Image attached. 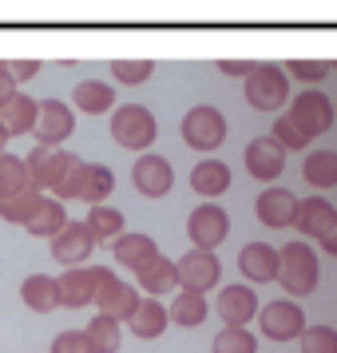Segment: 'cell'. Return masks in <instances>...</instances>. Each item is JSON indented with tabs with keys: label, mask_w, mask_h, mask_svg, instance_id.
<instances>
[{
	"label": "cell",
	"mask_w": 337,
	"mask_h": 353,
	"mask_svg": "<svg viewBox=\"0 0 337 353\" xmlns=\"http://www.w3.org/2000/svg\"><path fill=\"white\" fill-rule=\"evenodd\" d=\"M155 135H159V123H155V115L147 112L143 103H123V108H115V119H112V139L123 151H151L155 143Z\"/></svg>",
	"instance_id": "cell-1"
},
{
	"label": "cell",
	"mask_w": 337,
	"mask_h": 353,
	"mask_svg": "<svg viewBox=\"0 0 337 353\" xmlns=\"http://www.w3.org/2000/svg\"><path fill=\"white\" fill-rule=\"evenodd\" d=\"M28 175H32L36 191H60L68 179H72V171L80 167V155L76 151H60V147H36V151H28Z\"/></svg>",
	"instance_id": "cell-2"
},
{
	"label": "cell",
	"mask_w": 337,
	"mask_h": 353,
	"mask_svg": "<svg viewBox=\"0 0 337 353\" xmlns=\"http://www.w3.org/2000/svg\"><path fill=\"white\" fill-rule=\"evenodd\" d=\"M112 191H115L112 167H103V163H80V167L72 171V179L56 191V199H60V203H64V199H83L88 207H108V194Z\"/></svg>",
	"instance_id": "cell-3"
},
{
	"label": "cell",
	"mask_w": 337,
	"mask_h": 353,
	"mask_svg": "<svg viewBox=\"0 0 337 353\" xmlns=\"http://www.w3.org/2000/svg\"><path fill=\"white\" fill-rule=\"evenodd\" d=\"M278 282H282L289 298L314 294L318 290V254H314V246H305V242L282 246V278Z\"/></svg>",
	"instance_id": "cell-4"
},
{
	"label": "cell",
	"mask_w": 337,
	"mask_h": 353,
	"mask_svg": "<svg viewBox=\"0 0 337 353\" xmlns=\"http://www.w3.org/2000/svg\"><path fill=\"white\" fill-rule=\"evenodd\" d=\"M223 139H226V119L218 108L198 103V108H191L183 115V143L191 151H218Z\"/></svg>",
	"instance_id": "cell-5"
},
{
	"label": "cell",
	"mask_w": 337,
	"mask_h": 353,
	"mask_svg": "<svg viewBox=\"0 0 337 353\" xmlns=\"http://www.w3.org/2000/svg\"><path fill=\"white\" fill-rule=\"evenodd\" d=\"M246 103L258 112H278L289 103V80L278 64H258L254 76L246 80Z\"/></svg>",
	"instance_id": "cell-6"
},
{
	"label": "cell",
	"mask_w": 337,
	"mask_h": 353,
	"mask_svg": "<svg viewBox=\"0 0 337 353\" xmlns=\"http://www.w3.org/2000/svg\"><path fill=\"white\" fill-rule=\"evenodd\" d=\"M258 325H262V334L270 337V341H294V337L302 341V334L309 330L305 325V310L298 302H289V298H278V302L262 305Z\"/></svg>",
	"instance_id": "cell-7"
},
{
	"label": "cell",
	"mask_w": 337,
	"mask_h": 353,
	"mask_svg": "<svg viewBox=\"0 0 337 353\" xmlns=\"http://www.w3.org/2000/svg\"><path fill=\"white\" fill-rule=\"evenodd\" d=\"M289 119H294V123H298L309 139H318V135H325V131L334 128L337 108L321 96L318 88H305V92H298V96H294V103H289Z\"/></svg>",
	"instance_id": "cell-8"
},
{
	"label": "cell",
	"mask_w": 337,
	"mask_h": 353,
	"mask_svg": "<svg viewBox=\"0 0 337 353\" xmlns=\"http://www.w3.org/2000/svg\"><path fill=\"white\" fill-rule=\"evenodd\" d=\"M178 270V290H191V294H207V290L218 286L223 278V262L214 250H187V254L175 262Z\"/></svg>",
	"instance_id": "cell-9"
},
{
	"label": "cell",
	"mask_w": 337,
	"mask_h": 353,
	"mask_svg": "<svg viewBox=\"0 0 337 353\" xmlns=\"http://www.w3.org/2000/svg\"><path fill=\"white\" fill-rule=\"evenodd\" d=\"M187 234H191L194 250H214V246H223L226 234H230V214H226L223 207H214V203H203V207L191 210Z\"/></svg>",
	"instance_id": "cell-10"
},
{
	"label": "cell",
	"mask_w": 337,
	"mask_h": 353,
	"mask_svg": "<svg viewBox=\"0 0 337 353\" xmlns=\"http://www.w3.org/2000/svg\"><path fill=\"white\" fill-rule=\"evenodd\" d=\"M139 305H143L139 290L127 286L123 278H115V274L108 270V278H103V286H99V294H96L99 314H103V318H115V321H131L139 314Z\"/></svg>",
	"instance_id": "cell-11"
},
{
	"label": "cell",
	"mask_w": 337,
	"mask_h": 353,
	"mask_svg": "<svg viewBox=\"0 0 337 353\" xmlns=\"http://www.w3.org/2000/svg\"><path fill=\"white\" fill-rule=\"evenodd\" d=\"M108 278V266H80V270H68L60 278V298L68 310H83V305H96V294Z\"/></svg>",
	"instance_id": "cell-12"
},
{
	"label": "cell",
	"mask_w": 337,
	"mask_h": 353,
	"mask_svg": "<svg viewBox=\"0 0 337 353\" xmlns=\"http://www.w3.org/2000/svg\"><path fill=\"white\" fill-rule=\"evenodd\" d=\"M131 183H135V191L147 194V199H163V194L171 191V183H175V171H171V163L155 155V151H147L135 159L131 167Z\"/></svg>",
	"instance_id": "cell-13"
},
{
	"label": "cell",
	"mask_w": 337,
	"mask_h": 353,
	"mask_svg": "<svg viewBox=\"0 0 337 353\" xmlns=\"http://www.w3.org/2000/svg\"><path fill=\"white\" fill-rule=\"evenodd\" d=\"M246 171H250V179H258V183L282 179V171H286V151L274 143V135H258V139L246 143Z\"/></svg>",
	"instance_id": "cell-14"
},
{
	"label": "cell",
	"mask_w": 337,
	"mask_h": 353,
	"mask_svg": "<svg viewBox=\"0 0 337 353\" xmlns=\"http://www.w3.org/2000/svg\"><path fill=\"white\" fill-rule=\"evenodd\" d=\"M238 270L250 282H278L282 278V250L266 242H246L238 254Z\"/></svg>",
	"instance_id": "cell-15"
},
{
	"label": "cell",
	"mask_w": 337,
	"mask_h": 353,
	"mask_svg": "<svg viewBox=\"0 0 337 353\" xmlns=\"http://www.w3.org/2000/svg\"><path fill=\"white\" fill-rule=\"evenodd\" d=\"M214 314L223 318V325H238V330H246V321L258 318V314H262V305H258L254 290L238 282V286H223V290H218Z\"/></svg>",
	"instance_id": "cell-16"
},
{
	"label": "cell",
	"mask_w": 337,
	"mask_h": 353,
	"mask_svg": "<svg viewBox=\"0 0 337 353\" xmlns=\"http://www.w3.org/2000/svg\"><path fill=\"white\" fill-rule=\"evenodd\" d=\"M298 203H302V199H294L286 187H266V191L258 194L254 214H258V223L262 226L282 230V226H289L294 219H298Z\"/></svg>",
	"instance_id": "cell-17"
},
{
	"label": "cell",
	"mask_w": 337,
	"mask_h": 353,
	"mask_svg": "<svg viewBox=\"0 0 337 353\" xmlns=\"http://www.w3.org/2000/svg\"><path fill=\"white\" fill-rule=\"evenodd\" d=\"M72 131H76L72 108L60 103V99H44V103H40V123H36V139H40V147H60Z\"/></svg>",
	"instance_id": "cell-18"
},
{
	"label": "cell",
	"mask_w": 337,
	"mask_h": 353,
	"mask_svg": "<svg viewBox=\"0 0 337 353\" xmlns=\"http://www.w3.org/2000/svg\"><path fill=\"white\" fill-rule=\"evenodd\" d=\"M96 250V234L88 230V223H68V230L60 239H52V258L60 262V266H72V270H80V262Z\"/></svg>",
	"instance_id": "cell-19"
},
{
	"label": "cell",
	"mask_w": 337,
	"mask_h": 353,
	"mask_svg": "<svg viewBox=\"0 0 337 353\" xmlns=\"http://www.w3.org/2000/svg\"><path fill=\"white\" fill-rule=\"evenodd\" d=\"M337 223V210L321 199V194H314V199H302L298 203V219H294V226L302 230V234H309V239H325L329 234V226Z\"/></svg>",
	"instance_id": "cell-20"
},
{
	"label": "cell",
	"mask_w": 337,
	"mask_h": 353,
	"mask_svg": "<svg viewBox=\"0 0 337 353\" xmlns=\"http://www.w3.org/2000/svg\"><path fill=\"white\" fill-rule=\"evenodd\" d=\"M20 298L36 314H52L56 305H64V298H60V278H48V274H28L24 286H20Z\"/></svg>",
	"instance_id": "cell-21"
},
{
	"label": "cell",
	"mask_w": 337,
	"mask_h": 353,
	"mask_svg": "<svg viewBox=\"0 0 337 353\" xmlns=\"http://www.w3.org/2000/svg\"><path fill=\"white\" fill-rule=\"evenodd\" d=\"M135 282H139V290H147V298H163V294H171V290L178 286V270L171 258H151L147 266H139L135 270Z\"/></svg>",
	"instance_id": "cell-22"
},
{
	"label": "cell",
	"mask_w": 337,
	"mask_h": 353,
	"mask_svg": "<svg viewBox=\"0 0 337 353\" xmlns=\"http://www.w3.org/2000/svg\"><path fill=\"white\" fill-rule=\"evenodd\" d=\"M112 254H115L119 266H127V270L135 274L139 266H147L151 258H159V246H155L151 234H123V239H115Z\"/></svg>",
	"instance_id": "cell-23"
},
{
	"label": "cell",
	"mask_w": 337,
	"mask_h": 353,
	"mask_svg": "<svg viewBox=\"0 0 337 353\" xmlns=\"http://www.w3.org/2000/svg\"><path fill=\"white\" fill-rule=\"evenodd\" d=\"M191 187L203 194V199H218V194H226V187H230V167H226L223 159H203V163H194Z\"/></svg>",
	"instance_id": "cell-24"
},
{
	"label": "cell",
	"mask_w": 337,
	"mask_h": 353,
	"mask_svg": "<svg viewBox=\"0 0 337 353\" xmlns=\"http://www.w3.org/2000/svg\"><path fill=\"white\" fill-rule=\"evenodd\" d=\"M72 103L80 108L83 115H103L115 108V88H108L103 80H83L72 88Z\"/></svg>",
	"instance_id": "cell-25"
},
{
	"label": "cell",
	"mask_w": 337,
	"mask_h": 353,
	"mask_svg": "<svg viewBox=\"0 0 337 353\" xmlns=\"http://www.w3.org/2000/svg\"><path fill=\"white\" fill-rule=\"evenodd\" d=\"M0 119H4L8 135H36V123H40V103H36L32 96H24V92H20V96L0 112Z\"/></svg>",
	"instance_id": "cell-26"
},
{
	"label": "cell",
	"mask_w": 337,
	"mask_h": 353,
	"mask_svg": "<svg viewBox=\"0 0 337 353\" xmlns=\"http://www.w3.org/2000/svg\"><path fill=\"white\" fill-rule=\"evenodd\" d=\"M131 334L139 337V341H151V337H159L167 325H171V310L159 302V298H147L143 305H139V314L127 321Z\"/></svg>",
	"instance_id": "cell-27"
},
{
	"label": "cell",
	"mask_w": 337,
	"mask_h": 353,
	"mask_svg": "<svg viewBox=\"0 0 337 353\" xmlns=\"http://www.w3.org/2000/svg\"><path fill=\"white\" fill-rule=\"evenodd\" d=\"M24 191H36L32 175H28V163L4 151L0 155V199H12V194H24Z\"/></svg>",
	"instance_id": "cell-28"
},
{
	"label": "cell",
	"mask_w": 337,
	"mask_h": 353,
	"mask_svg": "<svg viewBox=\"0 0 337 353\" xmlns=\"http://www.w3.org/2000/svg\"><path fill=\"white\" fill-rule=\"evenodd\" d=\"M167 310H171V321H175V325H183V330L203 325V321H207V314H210L207 294H191V290H178L175 302L167 305Z\"/></svg>",
	"instance_id": "cell-29"
},
{
	"label": "cell",
	"mask_w": 337,
	"mask_h": 353,
	"mask_svg": "<svg viewBox=\"0 0 337 353\" xmlns=\"http://www.w3.org/2000/svg\"><path fill=\"white\" fill-rule=\"evenodd\" d=\"M28 234H36V239H60L68 230V210L60 199H44V207H40V214H36L32 223L24 226Z\"/></svg>",
	"instance_id": "cell-30"
},
{
	"label": "cell",
	"mask_w": 337,
	"mask_h": 353,
	"mask_svg": "<svg viewBox=\"0 0 337 353\" xmlns=\"http://www.w3.org/2000/svg\"><path fill=\"white\" fill-rule=\"evenodd\" d=\"M40 207H44V194L24 191V194H12V199H0V219L12 226H28L40 214Z\"/></svg>",
	"instance_id": "cell-31"
},
{
	"label": "cell",
	"mask_w": 337,
	"mask_h": 353,
	"mask_svg": "<svg viewBox=\"0 0 337 353\" xmlns=\"http://www.w3.org/2000/svg\"><path fill=\"white\" fill-rule=\"evenodd\" d=\"M302 175H305V183H309V187H318V191L337 187V151H309Z\"/></svg>",
	"instance_id": "cell-32"
},
{
	"label": "cell",
	"mask_w": 337,
	"mask_h": 353,
	"mask_svg": "<svg viewBox=\"0 0 337 353\" xmlns=\"http://www.w3.org/2000/svg\"><path fill=\"white\" fill-rule=\"evenodd\" d=\"M88 230L96 234V242L123 239V234H127V230H123V210H115V207H92V210H88Z\"/></svg>",
	"instance_id": "cell-33"
},
{
	"label": "cell",
	"mask_w": 337,
	"mask_h": 353,
	"mask_svg": "<svg viewBox=\"0 0 337 353\" xmlns=\"http://www.w3.org/2000/svg\"><path fill=\"white\" fill-rule=\"evenodd\" d=\"M83 334H88V341H92V350L96 353H115L119 350V341H123V337H119V321L103 318V314H96V318L88 321Z\"/></svg>",
	"instance_id": "cell-34"
},
{
	"label": "cell",
	"mask_w": 337,
	"mask_h": 353,
	"mask_svg": "<svg viewBox=\"0 0 337 353\" xmlns=\"http://www.w3.org/2000/svg\"><path fill=\"white\" fill-rule=\"evenodd\" d=\"M214 353H258V337L238 325H223L214 337Z\"/></svg>",
	"instance_id": "cell-35"
},
{
	"label": "cell",
	"mask_w": 337,
	"mask_h": 353,
	"mask_svg": "<svg viewBox=\"0 0 337 353\" xmlns=\"http://www.w3.org/2000/svg\"><path fill=\"white\" fill-rule=\"evenodd\" d=\"M274 143L282 147V151H302V147H309L314 139H309L289 115H282V119H274Z\"/></svg>",
	"instance_id": "cell-36"
},
{
	"label": "cell",
	"mask_w": 337,
	"mask_h": 353,
	"mask_svg": "<svg viewBox=\"0 0 337 353\" xmlns=\"http://www.w3.org/2000/svg\"><path fill=\"white\" fill-rule=\"evenodd\" d=\"M151 72H155V64H151V60H115V64H112V76L123 83V88L147 83V80H151Z\"/></svg>",
	"instance_id": "cell-37"
},
{
	"label": "cell",
	"mask_w": 337,
	"mask_h": 353,
	"mask_svg": "<svg viewBox=\"0 0 337 353\" xmlns=\"http://www.w3.org/2000/svg\"><path fill=\"white\" fill-rule=\"evenodd\" d=\"M302 353H337V330H329V325H309L302 334Z\"/></svg>",
	"instance_id": "cell-38"
},
{
	"label": "cell",
	"mask_w": 337,
	"mask_h": 353,
	"mask_svg": "<svg viewBox=\"0 0 337 353\" xmlns=\"http://www.w3.org/2000/svg\"><path fill=\"white\" fill-rule=\"evenodd\" d=\"M334 72V64H321V60H289V76L302 83H321Z\"/></svg>",
	"instance_id": "cell-39"
},
{
	"label": "cell",
	"mask_w": 337,
	"mask_h": 353,
	"mask_svg": "<svg viewBox=\"0 0 337 353\" xmlns=\"http://www.w3.org/2000/svg\"><path fill=\"white\" fill-rule=\"evenodd\" d=\"M52 353H96V350H92V341H88L83 330H64L52 341Z\"/></svg>",
	"instance_id": "cell-40"
},
{
	"label": "cell",
	"mask_w": 337,
	"mask_h": 353,
	"mask_svg": "<svg viewBox=\"0 0 337 353\" xmlns=\"http://www.w3.org/2000/svg\"><path fill=\"white\" fill-rule=\"evenodd\" d=\"M254 60H223V64H218V72H223V76H234V80H250V76H254Z\"/></svg>",
	"instance_id": "cell-41"
},
{
	"label": "cell",
	"mask_w": 337,
	"mask_h": 353,
	"mask_svg": "<svg viewBox=\"0 0 337 353\" xmlns=\"http://www.w3.org/2000/svg\"><path fill=\"white\" fill-rule=\"evenodd\" d=\"M17 96H20V92H17V80L8 76V64H0V112H4Z\"/></svg>",
	"instance_id": "cell-42"
},
{
	"label": "cell",
	"mask_w": 337,
	"mask_h": 353,
	"mask_svg": "<svg viewBox=\"0 0 337 353\" xmlns=\"http://www.w3.org/2000/svg\"><path fill=\"white\" fill-rule=\"evenodd\" d=\"M36 72H40L36 60H12V64H8V76H12V80H28V76H36Z\"/></svg>",
	"instance_id": "cell-43"
},
{
	"label": "cell",
	"mask_w": 337,
	"mask_h": 353,
	"mask_svg": "<svg viewBox=\"0 0 337 353\" xmlns=\"http://www.w3.org/2000/svg\"><path fill=\"white\" fill-rule=\"evenodd\" d=\"M321 250H325V254H334V258H337V223L329 226V234L321 239Z\"/></svg>",
	"instance_id": "cell-44"
},
{
	"label": "cell",
	"mask_w": 337,
	"mask_h": 353,
	"mask_svg": "<svg viewBox=\"0 0 337 353\" xmlns=\"http://www.w3.org/2000/svg\"><path fill=\"white\" fill-rule=\"evenodd\" d=\"M8 139H12V135H8V128H4V119H0V155H4V147H8Z\"/></svg>",
	"instance_id": "cell-45"
},
{
	"label": "cell",
	"mask_w": 337,
	"mask_h": 353,
	"mask_svg": "<svg viewBox=\"0 0 337 353\" xmlns=\"http://www.w3.org/2000/svg\"><path fill=\"white\" fill-rule=\"evenodd\" d=\"M334 72H337V64H334Z\"/></svg>",
	"instance_id": "cell-46"
},
{
	"label": "cell",
	"mask_w": 337,
	"mask_h": 353,
	"mask_svg": "<svg viewBox=\"0 0 337 353\" xmlns=\"http://www.w3.org/2000/svg\"><path fill=\"white\" fill-rule=\"evenodd\" d=\"M334 108H337V103H334Z\"/></svg>",
	"instance_id": "cell-47"
}]
</instances>
